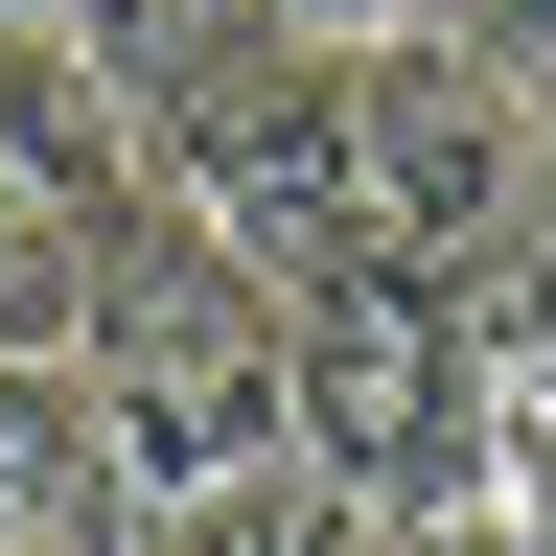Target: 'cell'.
<instances>
[{
  "mask_svg": "<svg viewBox=\"0 0 556 556\" xmlns=\"http://www.w3.org/2000/svg\"><path fill=\"white\" fill-rule=\"evenodd\" d=\"M70 417H93V486L116 510H208V486L278 464V302L186 232L163 186L93 232V302H70Z\"/></svg>",
  "mask_w": 556,
  "mask_h": 556,
  "instance_id": "1",
  "label": "cell"
},
{
  "mask_svg": "<svg viewBox=\"0 0 556 556\" xmlns=\"http://www.w3.org/2000/svg\"><path fill=\"white\" fill-rule=\"evenodd\" d=\"M278 464L348 486L371 533H464V510H486V348H464V278H417V255L278 278Z\"/></svg>",
  "mask_w": 556,
  "mask_h": 556,
  "instance_id": "2",
  "label": "cell"
},
{
  "mask_svg": "<svg viewBox=\"0 0 556 556\" xmlns=\"http://www.w3.org/2000/svg\"><path fill=\"white\" fill-rule=\"evenodd\" d=\"M116 139H139V186L186 208L208 255L255 278H325V255H371V186H348V70L325 47H208V70H163V93H116Z\"/></svg>",
  "mask_w": 556,
  "mask_h": 556,
  "instance_id": "3",
  "label": "cell"
},
{
  "mask_svg": "<svg viewBox=\"0 0 556 556\" xmlns=\"http://www.w3.org/2000/svg\"><path fill=\"white\" fill-rule=\"evenodd\" d=\"M348 70V186H371V255L417 278H486L533 255V93H486L441 47H325Z\"/></svg>",
  "mask_w": 556,
  "mask_h": 556,
  "instance_id": "4",
  "label": "cell"
},
{
  "mask_svg": "<svg viewBox=\"0 0 556 556\" xmlns=\"http://www.w3.org/2000/svg\"><path fill=\"white\" fill-rule=\"evenodd\" d=\"M116 208H139L116 93H93L47 24H0V371H47V348H70V302H93V232H116Z\"/></svg>",
  "mask_w": 556,
  "mask_h": 556,
  "instance_id": "5",
  "label": "cell"
},
{
  "mask_svg": "<svg viewBox=\"0 0 556 556\" xmlns=\"http://www.w3.org/2000/svg\"><path fill=\"white\" fill-rule=\"evenodd\" d=\"M0 556H116V486H93L70 371H0Z\"/></svg>",
  "mask_w": 556,
  "mask_h": 556,
  "instance_id": "6",
  "label": "cell"
},
{
  "mask_svg": "<svg viewBox=\"0 0 556 556\" xmlns=\"http://www.w3.org/2000/svg\"><path fill=\"white\" fill-rule=\"evenodd\" d=\"M116 556H394L348 486H302V464H255V486H208V510H116Z\"/></svg>",
  "mask_w": 556,
  "mask_h": 556,
  "instance_id": "7",
  "label": "cell"
},
{
  "mask_svg": "<svg viewBox=\"0 0 556 556\" xmlns=\"http://www.w3.org/2000/svg\"><path fill=\"white\" fill-rule=\"evenodd\" d=\"M47 47L93 70V93H163V70H208V47H255V0H47Z\"/></svg>",
  "mask_w": 556,
  "mask_h": 556,
  "instance_id": "8",
  "label": "cell"
},
{
  "mask_svg": "<svg viewBox=\"0 0 556 556\" xmlns=\"http://www.w3.org/2000/svg\"><path fill=\"white\" fill-rule=\"evenodd\" d=\"M486 556H556V417H510V441H486V510H464Z\"/></svg>",
  "mask_w": 556,
  "mask_h": 556,
  "instance_id": "9",
  "label": "cell"
},
{
  "mask_svg": "<svg viewBox=\"0 0 556 556\" xmlns=\"http://www.w3.org/2000/svg\"><path fill=\"white\" fill-rule=\"evenodd\" d=\"M278 47H417V0H255Z\"/></svg>",
  "mask_w": 556,
  "mask_h": 556,
  "instance_id": "10",
  "label": "cell"
},
{
  "mask_svg": "<svg viewBox=\"0 0 556 556\" xmlns=\"http://www.w3.org/2000/svg\"><path fill=\"white\" fill-rule=\"evenodd\" d=\"M0 24H47V0H0Z\"/></svg>",
  "mask_w": 556,
  "mask_h": 556,
  "instance_id": "11",
  "label": "cell"
}]
</instances>
